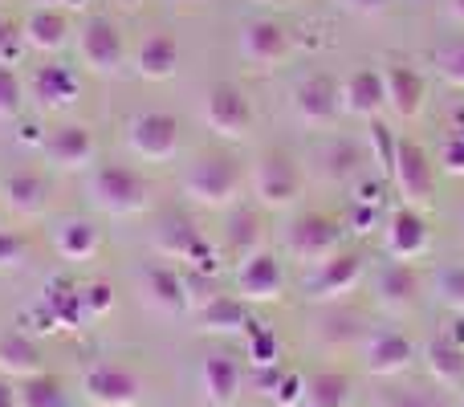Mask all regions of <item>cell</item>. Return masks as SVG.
I'll use <instances>...</instances> for the list:
<instances>
[{
	"mask_svg": "<svg viewBox=\"0 0 464 407\" xmlns=\"http://www.w3.org/2000/svg\"><path fill=\"white\" fill-rule=\"evenodd\" d=\"M375 294L387 310H408L420 297V277L408 261H387L375 277Z\"/></svg>",
	"mask_w": 464,
	"mask_h": 407,
	"instance_id": "obj_25",
	"label": "cell"
},
{
	"mask_svg": "<svg viewBox=\"0 0 464 407\" xmlns=\"http://www.w3.org/2000/svg\"><path fill=\"white\" fill-rule=\"evenodd\" d=\"M383 86H387V106L395 111V119H416L424 111V98H428V86H424V73L411 70V65L395 62L383 70Z\"/></svg>",
	"mask_w": 464,
	"mask_h": 407,
	"instance_id": "obj_16",
	"label": "cell"
},
{
	"mask_svg": "<svg viewBox=\"0 0 464 407\" xmlns=\"http://www.w3.org/2000/svg\"><path fill=\"white\" fill-rule=\"evenodd\" d=\"M392 407H436L428 395H420V392H403V395H395Z\"/></svg>",
	"mask_w": 464,
	"mask_h": 407,
	"instance_id": "obj_44",
	"label": "cell"
},
{
	"mask_svg": "<svg viewBox=\"0 0 464 407\" xmlns=\"http://www.w3.org/2000/svg\"><path fill=\"white\" fill-rule=\"evenodd\" d=\"M302 403L305 407H351V379L343 371H318L305 383Z\"/></svg>",
	"mask_w": 464,
	"mask_h": 407,
	"instance_id": "obj_30",
	"label": "cell"
},
{
	"mask_svg": "<svg viewBox=\"0 0 464 407\" xmlns=\"http://www.w3.org/2000/svg\"><path fill=\"white\" fill-rule=\"evenodd\" d=\"M53 248L65 261H86V257L98 253V228L90 220H82V216H65L53 228Z\"/></svg>",
	"mask_w": 464,
	"mask_h": 407,
	"instance_id": "obj_28",
	"label": "cell"
},
{
	"mask_svg": "<svg viewBox=\"0 0 464 407\" xmlns=\"http://www.w3.org/2000/svg\"><path fill=\"white\" fill-rule=\"evenodd\" d=\"M21 37H24V45L37 49V53H57V49L70 41V16L53 5H37L21 21Z\"/></svg>",
	"mask_w": 464,
	"mask_h": 407,
	"instance_id": "obj_17",
	"label": "cell"
},
{
	"mask_svg": "<svg viewBox=\"0 0 464 407\" xmlns=\"http://www.w3.org/2000/svg\"><path fill=\"white\" fill-rule=\"evenodd\" d=\"M346 5H351L354 13H383L387 0H346Z\"/></svg>",
	"mask_w": 464,
	"mask_h": 407,
	"instance_id": "obj_45",
	"label": "cell"
},
{
	"mask_svg": "<svg viewBox=\"0 0 464 407\" xmlns=\"http://www.w3.org/2000/svg\"><path fill=\"white\" fill-rule=\"evenodd\" d=\"M179 5H196V0H179Z\"/></svg>",
	"mask_w": 464,
	"mask_h": 407,
	"instance_id": "obj_49",
	"label": "cell"
},
{
	"mask_svg": "<svg viewBox=\"0 0 464 407\" xmlns=\"http://www.w3.org/2000/svg\"><path fill=\"white\" fill-rule=\"evenodd\" d=\"M428 371L436 375V383L464 387V346L452 338H432L428 343Z\"/></svg>",
	"mask_w": 464,
	"mask_h": 407,
	"instance_id": "obj_29",
	"label": "cell"
},
{
	"mask_svg": "<svg viewBox=\"0 0 464 407\" xmlns=\"http://www.w3.org/2000/svg\"><path fill=\"white\" fill-rule=\"evenodd\" d=\"M135 70L147 82H168L179 70V41L171 33H147L135 53Z\"/></svg>",
	"mask_w": 464,
	"mask_h": 407,
	"instance_id": "obj_20",
	"label": "cell"
},
{
	"mask_svg": "<svg viewBox=\"0 0 464 407\" xmlns=\"http://www.w3.org/2000/svg\"><path fill=\"white\" fill-rule=\"evenodd\" d=\"M33 98H37L45 111H57V106L78 102V73L70 65H41L29 82Z\"/></svg>",
	"mask_w": 464,
	"mask_h": 407,
	"instance_id": "obj_24",
	"label": "cell"
},
{
	"mask_svg": "<svg viewBox=\"0 0 464 407\" xmlns=\"http://www.w3.org/2000/svg\"><path fill=\"white\" fill-rule=\"evenodd\" d=\"M436 297H440L449 310L464 314V265H452V269H444L440 277H436Z\"/></svg>",
	"mask_w": 464,
	"mask_h": 407,
	"instance_id": "obj_35",
	"label": "cell"
},
{
	"mask_svg": "<svg viewBox=\"0 0 464 407\" xmlns=\"http://www.w3.org/2000/svg\"><path fill=\"white\" fill-rule=\"evenodd\" d=\"M440 163L449 176H464V139L460 135H452L449 143L440 147Z\"/></svg>",
	"mask_w": 464,
	"mask_h": 407,
	"instance_id": "obj_42",
	"label": "cell"
},
{
	"mask_svg": "<svg viewBox=\"0 0 464 407\" xmlns=\"http://www.w3.org/2000/svg\"><path fill=\"white\" fill-rule=\"evenodd\" d=\"M127 143L139 160L168 163L179 155V119L168 111H143L127 122Z\"/></svg>",
	"mask_w": 464,
	"mask_h": 407,
	"instance_id": "obj_4",
	"label": "cell"
},
{
	"mask_svg": "<svg viewBox=\"0 0 464 407\" xmlns=\"http://www.w3.org/2000/svg\"><path fill=\"white\" fill-rule=\"evenodd\" d=\"M24 257H29V245H24L21 232L0 228V273H5V269H16V265H24Z\"/></svg>",
	"mask_w": 464,
	"mask_h": 407,
	"instance_id": "obj_39",
	"label": "cell"
},
{
	"mask_svg": "<svg viewBox=\"0 0 464 407\" xmlns=\"http://www.w3.org/2000/svg\"><path fill=\"white\" fill-rule=\"evenodd\" d=\"M90 200L106 216H139L151 200V184L127 163H94L90 171Z\"/></svg>",
	"mask_w": 464,
	"mask_h": 407,
	"instance_id": "obj_2",
	"label": "cell"
},
{
	"mask_svg": "<svg viewBox=\"0 0 464 407\" xmlns=\"http://www.w3.org/2000/svg\"><path fill=\"white\" fill-rule=\"evenodd\" d=\"M387 253L395 261H416L420 253H428V220L420 208H400L387 220Z\"/></svg>",
	"mask_w": 464,
	"mask_h": 407,
	"instance_id": "obj_18",
	"label": "cell"
},
{
	"mask_svg": "<svg viewBox=\"0 0 464 407\" xmlns=\"http://www.w3.org/2000/svg\"><path fill=\"white\" fill-rule=\"evenodd\" d=\"M0 407H21V403H16V392L5 383V375H0Z\"/></svg>",
	"mask_w": 464,
	"mask_h": 407,
	"instance_id": "obj_46",
	"label": "cell"
},
{
	"mask_svg": "<svg viewBox=\"0 0 464 407\" xmlns=\"http://www.w3.org/2000/svg\"><path fill=\"white\" fill-rule=\"evenodd\" d=\"M449 16L457 24H464V0H449Z\"/></svg>",
	"mask_w": 464,
	"mask_h": 407,
	"instance_id": "obj_47",
	"label": "cell"
},
{
	"mask_svg": "<svg viewBox=\"0 0 464 407\" xmlns=\"http://www.w3.org/2000/svg\"><path fill=\"white\" fill-rule=\"evenodd\" d=\"M359 281H362V257L338 248L330 261L314 265L310 281H305V297H310V302H334V297L351 294Z\"/></svg>",
	"mask_w": 464,
	"mask_h": 407,
	"instance_id": "obj_10",
	"label": "cell"
},
{
	"mask_svg": "<svg viewBox=\"0 0 464 407\" xmlns=\"http://www.w3.org/2000/svg\"><path fill=\"white\" fill-rule=\"evenodd\" d=\"M248 184H253V196L265 208H289L302 196V168H297L294 155H285V151H265L261 160L253 163Z\"/></svg>",
	"mask_w": 464,
	"mask_h": 407,
	"instance_id": "obj_3",
	"label": "cell"
},
{
	"mask_svg": "<svg viewBox=\"0 0 464 407\" xmlns=\"http://www.w3.org/2000/svg\"><path fill=\"white\" fill-rule=\"evenodd\" d=\"M78 53L90 73L98 78H114L127 65V41H122L119 24L111 16H90L78 33Z\"/></svg>",
	"mask_w": 464,
	"mask_h": 407,
	"instance_id": "obj_5",
	"label": "cell"
},
{
	"mask_svg": "<svg viewBox=\"0 0 464 407\" xmlns=\"http://www.w3.org/2000/svg\"><path fill=\"white\" fill-rule=\"evenodd\" d=\"M204 322H208L212 330H245L248 318H245V297H212L208 305H204Z\"/></svg>",
	"mask_w": 464,
	"mask_h": 407,
	"instance_id": "obj_34",
	"label": "cell"
},
{
	"mask_svg": "<svg viewBox=\"0 0 464 407\" xmlns=\"http://www.w3.org/2000/svg\"><path fill=\"white\" fill-rule=\"evenodd\" d=\"M294 111L305 127H330V122L343 114V94L326 73H314V78L297 82L294 90Z\"/></svg>",
	"mask_w": 464,
	"mask_h": 407,
	"instance_id": "obj_13",
	"label": "cell"
},
{
	"mask_svg": "<svg viewBox=\"0 0 464 407\" xmlns=\"http://www.w3.org/2000/svg\"><path fill=\"white\" fill-rule=\"evenodd\" d=\"M155 245H160V253L168 257H184V261H200L204 269H208V245H204V237L192 228L188 220H179V216H168V220L160 224V232H155Z\"/></svg>",
	"mask_w": 464,
	"mask_h": 407,
	"instance_id": "obj_26",
	"label": "cell"
},
{
	"mask_svg": "<svg viewBox=\"0 0 464 407\" xmlns=\"http://www.w3.org/2000/svg\"><path fill=\"white\" fill-rule=\"evenodd\" d=\"M200 114L208 122V131H217L220 139H245L253 127V106H248L245 90L237 82H217V86L204 90Z\"/></svg>",
	"mask_w": 464,
	"mask_h": 407,
	"instance_id": "obj_6",
	"label": "cell"
},
{
	"mask_svg": "<svg viewBox=\"0 0 464 407\" xmlns=\"http://www.w3.org/2000/svg\"><path fill=\"white\" fill-rule=\"evenodd\" d=\"M21 29H8V24H0V65H8L16 57V49H21Z\"/></svg>",
	"mask_w": 464,
	"mask_h": 407,
	"instance_id": "obj_43",
	"label": "cell"
},
{
	"mask_svg": "<svg viewBox=\"0 0 464 407\" xmlns=\"http://www.w3.org/2000/svg\"><path fill=\"white\" fill-rule=\"evenodd\" d=\"M261 216L256 212H248V208H240V212H232V220H228V245L237 248L240 257H248V253H261Z\"/></svg>",
	"mask_w": 464,
	"mask_h": 407,
	"instance_id": "obj_32",
	"label": "cell"
},
{
	"mask_svg": "<svg viewBox=\"0 0 464 407\" xmlns=\"http://www.w3.org/2000/svg\"><path fill=\"white\" fill-rule=\"evenodd\" d=\"M0 196H5V204L13 208L16 216L33 220V216L45 212V204H49V184H45V176H37V171H13V176L0 184Z\"/></svg>",
	"mask_w": 464,
	"mask_h": 407,
	"instance_id": "obj_22",
	"label": "cell"
},
{
	"mask_svg": "<svg viewBox=\"0 0 464 407\" xmlns=\"http://www.w3.org/2000/svg\"><path fill=\"white\" fill-rule=\"evenodd\" d=\"M21 102H24L21 78H16L8 65H0V122H5V119H16V114H21Z\"/></svg>",
	"mask_w": 464,
	"mask_h": 407,
	"instance_id": "obj_36",
	"label": "cell"
},
{
	"mask_svg": "<svg viewBox=\"0 0 464 407\" xmlns=\"http://www.w3.org/2000/svg\"><path fill=\"white\" fill-rule=\"evenodd\" d=\"M37 5H57V0H37ZM65 5H86V0H65Z\"/></svg>",
	"mask_w": 464,
	"mask_h": 407,
	"instance_id": "obj_48",
	"label": "cell"
},
{
	"mask_svg": "<svg viewBox=\"0 0 464 407\" xmlns=\"http://www.w3.org/2000/svg\"><path fill=\"white\" fill-rule=\"evenodd\" d=\"M343 94V111L354 119H379V111L387 106V86H383V70H354L351 78L338 86Z\"/></svg>",
	"mask_w": 464,
	"mask_h": 407,
	"instance_id": "obj_15",
	"label": "cell"
},
{
	"mask_svg": "<svg viewBox=\"0 0 464 407\" xmlns=\"http://www.w3.org/2000/svg\"><path fill=\"white\" fill-rule=\"evenodd\" d=\"M143 294H147V305H151L155 314H163V318H176V314H184V277H179L176 269H168V265H151V269L143 273Z\"/></svg>",
	"mask_w": 464,
	"mask_h": 407,
	"instance_id": "obj_21",
	"label": "cell"
},
{
	"mask_svg": "<svg viewBox=\"0 0 464 407\" xmlns=\"http://www.w3.org/2000/svg\"><path fill=\"white\" fill-rule=\"evenodd\" d=\"M16 403L21 407H65V392L57 379L49 375H33L16 387Z\"/></svg>",
	"mask_w": 464,
	"mask_h": 407,
	"instance_id": "obj_33",
	"label": "cell"
},
{
	"mask_svg": "<svg viewBox=\"0 0 464 407\" xmlns=\"http://www.w3.org/2000/svg\"><path fill=\"white\" fill-rule=\"evenodd\" d=\"M436 65H440L444 82H452V86L464 90V41H457V45H449V49H440Z\"/></svg>",
	"mask_w": 464,
	"mask_h": 407,
	"instance_id": "obj_40",
	"label": "cell"
},
{
	"mask_svg": "<svg viewBox=\"0 0 464 407\" xmlns=\"http://www.w3.org/2000/svg\"><path fill=\"white\" fill-rule=\"evenodd\" d=\"M41 151H45V160L53 163V168L78 171V168L94 163V135H90V127H82V122H62V127H53L41 139Z\"/></svg>",
	"mask_w": 464,
	"mask_h": 407,
	"instance_id": "obj_12",
	"label": "cell"
},
{
	"mask_svg": "<svg viewBox=\"0 0 464 407\" xmlns=\"http://www.w3.org/2000/svg\"><path fill=\"white\" fill-rule=\"evenodd\" d=\"M392 179L400 188V196L408 200V208H428L436 196V168L428 160V151L411 139H400V151L392 163Z\"/></svg>",
	"mask_w": 464,
	"mask_h": 407,
	"instance_id": "obj_7",
	"label": "cell"
},
{
	"mask_svg": "<svg viewBox=\"0 0 464 407\" xmlns=\"http://www.w3.org/2000/svg\"><path fill=\"white\" fill-rule=\"evenodd\" d=\"M460 326H464V322H460ZM460 338H464V330H460Z\"/></svg>",
	"mask_w": 464,
	"mask_h": 407,
	"instance_id": "obj_50",
	"label": "cell"
},
{
	"mask_svg": "<svg viewBox=\"0 0 464 407\" xmlns=\"http://www.w3.org/2000/svg\"><path fill=\"white\" fill-rule=\"evenodd\" d=\"M371 147H375V155H379V163H383V171L392 176V163H395V151H400V139H395L392 131H387L383 122H375V119H371Z\"/></svg>",
	"mask_w": 464,
	"mask_h": 407,
	"instance_id": "obj_38",
	"label": "cell"
},
{
	"mask_svg": "<svg viewBox=\"0 0 464 407\" xmlns=\"http://www.w3.org/2000/svg\"><path fill=\"white\" fill-rule=\"evenodd\" d=\"M0 375L16 379V383L41 375L37 343H33V338H24V334H5V338H0Z\"/></svg>",
	"mask_w": 464,
	"mask_h": 407,
	"instance_id": "obj_27",
	"label": "cell"
},
{
	"mask_svg": "<svg viewBox=\"0 0 464 407\" xmlns=\"http://www.w3.org/2000/svg\"><path fill=\"white\" fill-rule=\"evenodd\" d=\"M285 245H289V253H294L297 261L322 265V261H330V257L343 248V228H338L330 216H322V212H305V216H297V220L289 224Z\"/></svg>",
	"mask_w": 464,
	"mask_h": 407,
	"instance_id": "obj_8",
	"label": "cell"
},
{
	"mask_svg": "<svg viewBox=\"0 0 464 407\" xmlns=\"http://www.w3.org/2000/svg\"><path fill=\"white\" fill-rule=\"evenodd\" d=\"M285 286V273H281V261L269 253H248L240 257L237 269V289L245 302H273Z\"/></svg>",
	"mask_w": 464,
	"mask_h": 407,
	"instance_id": "obj_14",
	"label": "cell"
},
{
	"mask_svg": "<svg viewBox=\"0 0 464 407\" xmlns=\"http://www.w3.org/2000/svg\"><path fill=\"white\" fill-rule=\"evenodd\" d=\"M240 383H245V371H240L237 359H228V354H208V359H204L200 387H204V395H208L212 403L228 407L240 395Z\"/></svg>",
	"mask_w": 464,
	"mask_h": 407,
	"instance_id": "obj_23",
	"label": "cell"
},
{
	"mask_svg": "<svg viewBox=\"0 0 464 407\" xmlns=\"http://www.w3.org/2000/svg\"><path fill=\"white\" fill-rule=\"evenodd\" d=\"M240 184H245V168L237 155L217 151V155H200L196 163H188L184 171V196L200 208H225L237 200Z\"/></svg>",
	"mask_w": 464,
	"mask_h": 407,
	"instance_id": "obj_1",
	"label": "cell"
},
{
	"mask_svg": "<svg viewBox=\"0 0 464 407\" xmlns=\"http://www.w3.org/2000/svg\"><path fill=\"white\" fill-rule=\"evenodd\" d=\"M362 163H367L362 147L343 143V139H338V143H330L326 151H322V176H326V179H338V184H343V179H351L354 171L362 168Z\"/></svg>",
	"mask_w": 464,
	"mask_h": 407,
	"instance_id": "obj_31",
	"label": "cell"
},
{
	"mask_svg": "<svg viewBox=\"0 0 464 407\" xmlns=\"http://www.w3.org/2000/svg\"><path fill=\"white\" fill-rule=\"evenodd\" d=\"M82 392L94 407H130L139 400V375L122 363H98L86 371Z\"/></svg>",
	"mask_w": 464,
	"mask_h": 407,
	"instance_id": "obj_11",
	"label": "cell"
},
{
	"mask_svg": "<svg viewBox=\"0 0 464 407\" xmlns=\"http://www.w3.org/2000/svg\"><path fill=\"white\" fill-rule=\"evenodd\" d=\"M367 371L371 375H400V371L411 367V343L400 334V330H375L367 338Z\"/></svg>",
	"mask_w": 464,
	"mask_h": 407,
	"instance_id": "obj_19",
	"label": "cell"
},
{
	"mask_svg": "<svg viewBox=\"0 0 464 407\" xmlns=\"http://www.w3.org/2000/svg\"><path fill=\"white\" fill-rule=\"evenodd\" d=\"M82 305H86V318L90 314H106L114 305V289L106 281H94V286L82 289Z\"/></svg>",
	"mask_w": 464,
	"mask_h": 407,
	"instance_id": "obj_41",
	"label": "cell"
},
{
	"mask_svg": "<svg viewBox=\"0 0 464 407\" xmlns=\"http://www.w3.org/2000/svg\"><path fill=\"white\" fill-rule=\"evenodd\" d=\"M277 354H281V346H277L273 330H248V359H253L256 367H273Z\"/></svg>",
	"mask_w": 464,
	"mask_h": 407,
	"instance_id": "obj_37",
	"label": "cell"
},
{
	"mask_svg": "<svg viewBox=\"0 0 464 407\" xmlns=\"http://www.w3.org/2000/svg\"><path fill=\"white\" fill-rule=\"evenodd\" d=\"M294 41L289 29L273 16H253V21L240 24V57H245L253 70H273L277 62H285Z\"/></svg>",
	"mask_w": 464,
	"mask_h": 407,
	"instance_id": "obj_9",
	"label": "cell"
}]
</instances>
